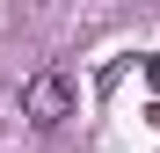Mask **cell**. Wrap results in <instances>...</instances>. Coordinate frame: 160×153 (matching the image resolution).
<instances>
[{
    "label": "cell",
    "instance_id": "6da1fadb",
    "mask_svg": "<svg viewBox=\"0 0 160 153\" xmlns=\"http://www.w3.org/2000/svg\"><path fill=\"white\" fill-rule=\"evenodd\" d=\"M22 117H29L37 131H58V124L73 117V80H66L58 66H44V73L22 80Z\"/></svg>",
    "mask_w": 160,
    "mask_h": 153
}]
</instances>
